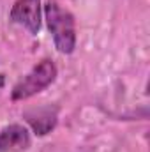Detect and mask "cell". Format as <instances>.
I'll return each mask as SVG.
<instances>
[{"label":"cell","instance_id":"1","mask_svg":"<svg viewBox=\"0 0 150 152\" xmlns=\"http://www.w3.org/2000/svg\"><path fill=\"white\" fill-rule=\"evenodd\" d=\"M42 12L57 51L62 55H71L76 50L74 16L55 0H48L42 5Z\"/></svg>","mask_w":150,"mask_h":152},{"label":"cell","instance_id":"2","mask_svg":"<svg viewBox=\"0 0 150 152\" xmlns=\"http://www.w3.org/2000/svg\"><path fill=\"white\" fill-rule=\"evenodd\" d=\"M58 76V69L51 58H42L23 76L11 90V101L20 103L46 90Z\"/></svg>","mask_w":150,"mask_h":152},{"label":"cell","instance_id":"3","mask_svg":"<svg viewBox=\"0 0 150 152\" xmlns=\"http://www.w3.org/2000/svg\"><path fill=\"white\" fill-rule=\"evenodd\" d=\"M9 20L23 27L30 36H37L42 25L41 0H16L9 11Z\"/></svg>","mask_w":150,"mask_h":152},{"label":"cell","instance_id":"4","mask_svg":"<svg viewBox=\"0 0 150 152\" xmlns=\"http://www.w3.org/2000/svg\"><path fill=\"white\" fill-rule=\"evenodd\" d=\"M30 145L32 136L23 124H9L0 129V152H23Z\"/></svg>","mask_w":150,"mask_h":152},{"label":"cell","instance_id":"5","mask_svg":"<svg viewBox=\"0 0 150 152\" xmlns=\"http://www.w3.org/2000/svg\"><path fill=\"white\" fill-rule=\"evenodd\" d=\"M23 117L37 136H46L55 129V126L58 122V108L51 106V104L39 106V108H32V110L25 112Z\"/></svg>","mask_w":150,"mask_h":152},{"label":"cell","instance_id":"6","mask_svg":"<svg viewBox=\"0 0 150 152\" xmlns=\"http://www.w3.org/2000/svg\"><path fill=\"white\" fill-rule=\"evenodd\" d=\"M2 83H4V75H0V87H2Z\"/></svg>","mask_w":150,"mask_h":152}]
</instances>
